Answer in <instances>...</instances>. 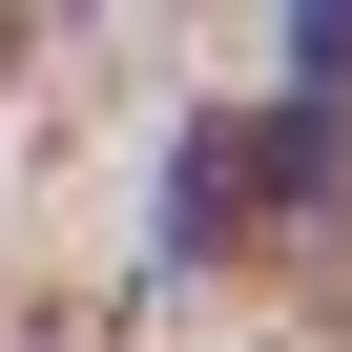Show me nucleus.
I'll return each instance as SVG.
<instances>
[{
  "mask_svg": "<svg viewBox=\"0 0 352 352\" xmlns=\"http://www.w3.org/2000/svg\"><path fill=\"white\" fill-rule=\"evenodd\" d=\"M0 63H21V0H0Z\"/></svg>",
  "mask_w": 352,
  "mask_h": 352,
  "instance_id": "1",
  "label": "nucleus"
}]
</instances>
